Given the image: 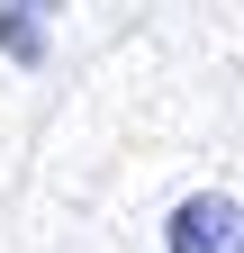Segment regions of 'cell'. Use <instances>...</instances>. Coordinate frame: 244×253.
<instances>
[{
    "mask_svg": "<svg viewBox=\"0 0 244 253\" xmlns=\"http://www.w3.org/2000/svg\"><path fill=\"white\" fill-rule=\"evenodd\" d=\"M172 253H244V208L226 190H190V199L172 208Z\"/></svg>",
    "mask_w": 244,
    "mask_h": 253,
    "instance_id": "cell-1",
    "label": "cell"
},
{
    "mask_svg": "<svg viewBox=\"0 0 244 253\" xmlns=\"http://www.w3.org/2000/svg\"><path fill=\"white\" fill-rule=\"evenodd\" d=\"M64 0H0V54L9 63H45V27Z\"/></svg>",
    "mask_w": 244,
    "mask_h": 253,
    "instance_id": "cell-2",
    "label": "cell"
}]
</instances>
